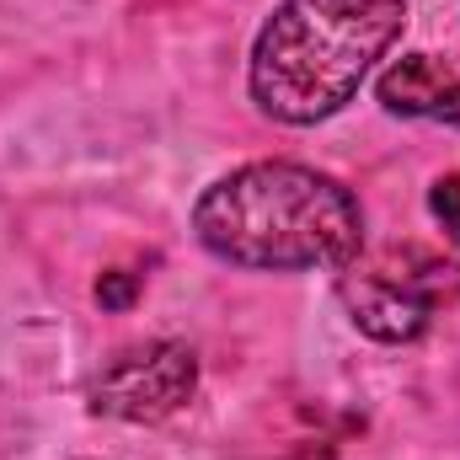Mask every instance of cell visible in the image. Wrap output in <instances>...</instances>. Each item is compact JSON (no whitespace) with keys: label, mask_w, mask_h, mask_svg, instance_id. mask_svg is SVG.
Returning a JSON list of instances; mask_svg holds the SVG:
<instances>
[{"label":"cell","mask_w":460,"mask_h":460,"mask_svg":"<svg viewBox=\"0 0 460 460\" xmlns=\"http://www.w3.org/2000/svg\"><path fill=\"white\" fill-rule=\"evenodd\" d=\"M193 230L230 268L305 273L364 252V209L338 177L300 161H252L204 188Z\"/></svg>","instance_id":"1"},{"label":"cell","mask_w":460,"mask_h":460,"mask_svg":"<svg viewBox=\"0 0 460 460\" xmlns=\"http://www.w3.org/2000/svg\"><path fill=\"white\" fill-rule=\"evenodd\" d=\"M407 27V0H284L252 43V102L279 123L343 113Z\"/></svg>","instance_id":"2"},{"label":"cell","mask_w":460,"mask_h":460,"mask_svg":"<svg viewBox=\"0 0 460 460\" xmlns=\"http://www.w3.org/2000/svg\"><path fill=\"white\" fill-rule=\"evenodd\" d=\"M460 289V268L439 262L418 246H385L375 257H353L343 268V295L348 322L375 338V343H412L434 322V311Z\"/></svg>","instance_id":"3"},{"label":"cell","mask_w":460,"mask_h":460,"mask_svg":"<svg viewBox=\"0 0 460 460\" xmlns=\"http://www.w3.org/2000/svg\"><path fill=\"white\" fill-rule=\"evenodd\" d=\"M199 391V358L193 348L155 338V343L118 348L92 380V412L118 423H161L182 412Z\"/></svg>","instance_id":"4"},{"label":"cell","mask_w":460,"mask_h":460,"mask_svg":"<svg viewBox=\"0 0 460 460\" xmlns=\"http://www.w3.org/2000/svg\"><path fill=\"white\" fill-rule=\"evenodd\" d=\"M375 97L391 118H429V123H460V70L434 54H402L380 70Z\"/></svg>","instance_id":"5"},{"label":"cell","mask_w":460,"mask_h":460,"mask_svg":"<svg viewBox=\"0 0 460 460\" xmlns=\"http://www.w3.org/2000/svg\"><path fill=\"white\" fill-rule=\"evenodd\" d=\"M429 209L439 215V226L450 230V241H460V172H456V177H439V182H434Z\"/></svg>","instance_id":"6"},{"label":"cell","mask_w":460,"mask_h":460,"mask_svg":"<svg viewBox=\"0 0 460 460\" xmlns=\"http://www.w3.org/2000/svg\"><path fill=\"white\" fill-rule=\"evenodd\" d=\"M134 289H139V273H102V284H97V305L102 311H128L134 305Z\"/></svg>","instance_id":"7"}]
</instances>
